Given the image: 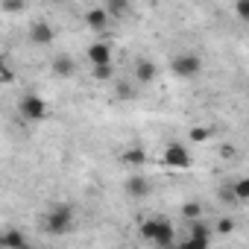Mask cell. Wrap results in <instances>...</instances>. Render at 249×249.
Listing matches in <instances>:
<instances>
[{"label": "cell", "mask_w": 249, "mask_h": 249, "mask_svg": "<svg viewBox=\"0 0 249 249\" xmlns=\"http://www.w3.org/2000/svg\"><path fill=\"white\" fill-rule=\"evenodd\" d=\"M126 194L132 196V199H141V196H150V191H153V185H150V179L147 176H132V179H126Z\"/></svg>", "instance_id": "8"}, {"label": "cell", "mask_w": 249, "mask_h": 249, "mask_svg": "<svg viewBox=\"0 0 249 249\" xmlns=\"http://www.w3.org/2000/svg\"><path fill=\"white\" fill-rule=\"evenodd\" d=\"M170 68H173L176 76H182V79H194V76L202 71V59H199L196 53H179V56H173Z\"/></svg>", "instance_id": "2"}, {"label": "cell", "mask_w": 249, "mask_h": 249, "mask_svg": "<svg viewBox=\"0 0 249 249\" xmlns=\"http://www.w3.org/2000/svg\"><path fill=\"white\" fill-rule=\"evenodd\" d=\"M217 199L226 202V205H240L237 196H234V188H231V185H220V188H217Z\"/></svg>", "instance_id": "15"}, {"label": "cell", "mask_w": 249, "mask_h": 249, "mask_svg": "<svg viewBox=\"0 0 249 249\" xmlns=\"http://www.w3.org/2000/svg\"><path fill=\"white\" fill-rule=\"evenodd\" d=\"M108 15H106V9L103 6H94V9H88V15H85V24L94 30V33H103V30H108Z\"/></svg>", "instance_id": "11"}, {"label": "cell", "mask_w": 249, "mask_h": 249, "mask_svg": "<svg viewBox=\"0 0 249 249\" xmlns=\"http://www.w3.org/2000/svg\"><path fill=\"white\" fill-rule=\"evenodd\" d=\"M88 62H91V65H108V62H111V47H108L106 41H94V44L88 47Z\"/></svg>", "instance_id": "12"}, {"label": "cell", "mask_w": 249, "mask_h": 249, "mask_svg": "<svg viewBox=\"0 0 249 249\" xmlns=\"http://www.w3.org/2000/svg\"><path fill=\"white\" fill-rule=\"evenodd\" d=\"M3 9L6 12H18V9H24V0H3Z\"/></svg>", "instance_id": "24"}, {"label": "cell", "mask_w": 249, "mask_h": 249, "mask_svg": "<svg viewBox=\"0 0 249 249\" xmlns=\"http://www.w3.org/2000/svg\"><path fill=\"white\" fill-rule=\"evenodd\" d=\"M182 217L185 220H199L202 217V205L199 202H185L182 205Z\"/></svg>", "instance_id": "16"}, {"label": "cell", "mask_w": 249, "mask_h": 249, "mask_svg": "<svg viewBox=\"0 0 249 249\" xmlns=\"http://www.w3.org/2000/svg\"><path fill=\"white\" fill-rule=\"evenodd\" d=\"M53 3H65V0H53Z\"/></svg>", "instance_id": "26"}, {"label": "cell", "mask_w": 249, "mask_h": 249, "mask_svg": "<svg viewBox=\"0 0 249 249\" xmlns=\"http://www.w3.org/2000/svg\"><path fill=\"white\" fill-rule=\"evenodd\" d=\"M0 246H27V237L21 231H6L0 234Z\"/></svg>", "instance_id": "14"}, {"label": "cell", "mask_w": 249, "mask_h": 249, "mask_svg": "<svg viewBox=\"0 0 249 249\" xmlns=\"http://www.w3.org/2000/svg\"><path fill=\"white\" fill-rule=\"evenodd\" d=\"M234 15H237V21H249V0H237Z\"/></svg>", "instance_id": "21"}, {"label": "cell", "mask_w": 249, "mask_h": 249, "mask_svg": "<svg viewBox=\"0 0 249 249\" xmlns=\"http://www.w3.org/2000/svg\"><path fill=\"white\" fill-rule=\"evenodd\" d=\"M188 223H191V237H188V246H196V249L208 246V240H211V231H208L205 220L199 217V220H188Z\"/></svg>", "instance_id": "4"}, {"label": "cell", "mask_w": 249, "mask_h": 249, "mask_svg": "<svg viewBox=\"0 0 249 249\" xmlns=\"http://www.w3.org/2000/svg\"><path fill=\"white\" fill-rule=\"evenodd\" d=\"M231 229H234V220H231V217L217 220V231H231Z\"/></svg>", "instance_id": "25"}, {"label": "cell", "mask_w": 249, "mask_h": 249, "mask_svg": "<svg viewBox=\"0 0 249 249\" xmlns=\"http://www.w3.org/2000/svg\"><path fill=\"white\" fill-rule=\"evenodd\" d=\"M103 9H106V15L111 21H123V18L132 12V0H106Z\"/></svg>", "instance_id": "7"}, {"label": "cell", "mask_w": 249, "mask_h": 249, "mask_svg": "<svg viewBox=\"0 0 249 249\" xmlns=\"http://www.w3.org/2000/svg\"><path fill=\"white\" fill-rule=\"evenodd\" d=\"M53 38H56V33H53V27H50L47 21H38V24H33V30H30V41H33V44H41V47H47V44H53Z\"/></svg>", "instance_id": "6"}, {"label": "cell", "mask_w": 249, "mask_h": 249, "mask_svg": "<svg viewBox=\"0 0 249 249\" xmlns=\"http://www.w3.org/2000/svg\"><path fill=\"white\" fill-rule=\"evenodd\" d=\"M211 138V129L208 126H194L191 129V141H208Z\"/></svg>", "instance_id": "22"}, {"label": "cell", "mask_w": 249, "mask_h": 249, "mask_svg": "<svg viewBox=\"0 0 249 249\" xmlns=\"http://www.w3.org/2000/svg\"><path fill=\"white\" fill-rule=\"evenodd\" d=\"M156 73H159L156 62H150V59H138L135 62V82L138 85H150L156 79Z\"/></svg>", "instance_id": "9"}, {"label": "cell", "mask_w": 249, "mask_h": 249, "mask_svg": "<svg viewBox=\"0 0 249 249\" xmlns=\"http://www.w3.org/2000/svg\"><path fill=\"white\" fill-rule=\"evenodd\" d=\"M159 223H161V217H150V220H144V223H141V234H144V240H153V234H156Z\"/></svg>", "instance_id": "17"}, {"label": "cell", "mask_w": 249, "mask_h": 249, "mask_svg": "<svg viewBox=\"0 0 249 249\" xmlns=\"http://www.w3.org/2000/svg\"><path fill=\"white\" fill-rule=\"evenodd\" d=\"M50 68H53V73H56V76H62V79H68V76H73V73H76V62H73L68 53H59V56L53 59V65H50Z\"/></svg>", "instance_id": "13"}, {"label": "cell", "mask_w": 249, "mask_h": 249, "mask_svg": "<svg viewBox=\"0 0 249 249\" xmlns=\"http://www.w3.org/2000/svg\"><path fill=\"white\" fill-rule=\"evenodd\" d=\"M71 229H73V208L68 202H59L44 214V231L47 234H68Z\"/></svg>", "instance_id": "1"}, {"label": "cell", "mask_w": 249, "mask_h": 249, "mask_svg": "<svg viewBox=\"0 0 249 249\" xmlns=\"http://www.w3.org/2000/svg\"><path fill=\"white\" fill-rule=\"evenodd\" d=\"M147 156H144V150H129L126 156H123V161H126V164H141Z\"/></svg>", "instance_id": "23"}, {"label": "cell", "mask_w": 249, "mask_h": 249, "mask_svg": "<svg viewBox=\"0 0 249 249\" xmlns=\"http://www.w3.org/2000/svg\"><path fill=\"white\" fill-rule=\"evenodd\" d=\"M18 111H21L24 120H41L44 111H47V106H44V100H41L38 94H27V97L18 103Z\"/></svg>", "instance_id": "3"}, {"label": "cell", "mask_w": 249, "mask_h": 249, "mask_svg": "<svg viewBox=\"0 0 249 249\" xmlns=\"http://www.w3.org/2000/svg\"><path fill=\"white\" fill-rule=\"evenodd\" d=\"M164 164L167 167H188L191 164V153L182 147V144H170L164 150Z\"/></svg>", "instance_id": "5"}, {"label": "cell", "mask_w": 249, "mask_h": 249, "mask_svg": "<svg viewBox=\"0 0 249 249\" xmlns=\"http://www.w3.org/2000/svg\"><path fill=\"white\" fill-rule=\"evenodd\" d=\"M114 94H117L120 100H132V97H135V88H132V82H117V85H114Z\"/></svg>", "instance_id": "19"}, {"label": "cell", "mask_w": 249, "mask_h": 249, "mask_svg": "<svg viewBox=\"0 0 249 249\" xmlns=\"http://www.w3.org/2000/svg\"><path fill=\"white\" fill-rule=\"evenodd\" d=\"M114 76V71H111V62L108 65H94V79H100V82H108Z\"/></svg>", "instance_id": "20"}, {"label": "cell", "mask_w": 249, "mask_h": 249, "mask_svg": "<svg viewBox=\"0 0 249 249\" xmlns=\"http://www.w3.org/2000/svg\"><path fill=\"white\" fill-rule=\"evenodd\" d=\"M176 240V229H173V223L170 220H164L161 217V223H159V229H156V234H153V240L150 243H156V246H170Z\"/></svg>", "instance_id": "10"}, {"label": "cell", "mask_w": 249, "mask_h": 249, "mask_svg": "<svg viewBox=\"0 0 249 249\" xmlns=\"http://www.w3.org/2000/svg\"><path fill=\"white\" fill-rule=\"evenodd\" d=\"M231 188H234V196H237V202L243 205V202L249 199V182H246V179H237Z\"/></svg>", "instance_id": "18"}]
</instances>
